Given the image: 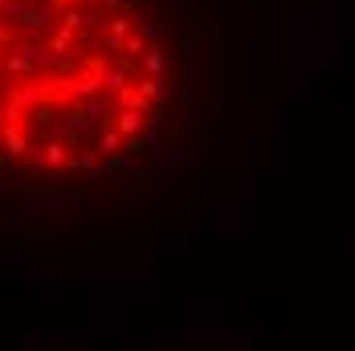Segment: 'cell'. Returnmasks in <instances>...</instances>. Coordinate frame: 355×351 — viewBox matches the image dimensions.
I'll return each instance as SVG.
<instances>
[{
    "label": "cell",
    "mask_w": 355,
    "mask_h": 351,
    "mask_svg": "<svg viewBox=\"0 0 355 351\" xmlns=\"http://www.w3.org/2000/svg\"><path fill=\"white\" fill-rule=\"evenodd\" d=\"M172 94L147 0H0V168L107 176L151 147Z\"/></svg>",
    "instance_id": "cell-1"
}]
</instances>
